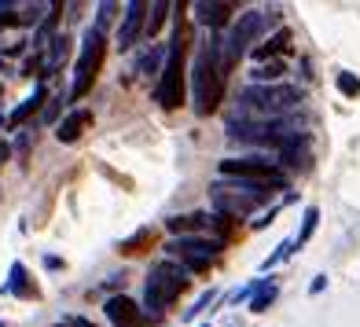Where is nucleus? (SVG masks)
Returning a JSON list of instances; mask_svg holds the SVG:
<instances>
[{"label":"nucleus","instance_id":"nucleus-40","mask_svg":"<svg viewBox=\"0 0 360 327\" xmlns=\"http://www.w3.org/2000/svg\"><path fill=\"white\" fill-rule=\"evenodd\" d=\"M0 129H4V118H0Z\"/></svg>","mask_w":360,"mask_h":327},{"label":"nucleus","instance_id":"nucleus-29","mask_svg":"<svg viewBox=\"0 0 360 327\" xmlns=\"http://www.w3.org/2000/svg\"><path fill=\"white\" fill-rule=\"evenodd\" d=\"M114 11H118V4H110V0H103V4L96 8V30H100V34H103V26L114 19Z\"/></svg>","mask_w":360,"mask_h":327},{"label":"nucleus","instance_id":"nucleus-25","mask_svg":"<svg viewBox=\"0 0 360 327\" xmlns=\"http://www.w3.org/2000/svg\"><path fill=\"white\" fill-rule=\"evenodd\" d=\"M294 250H298V243H294V239H283L280 247H276V250H272V254H269L265 261H261V272H272L276 265H283V261H287V257H290Z\"/></svg>","mask_w":360,"mask_h":327},{"label":"nucleus","instance_id":"nucleus-23","mask_svg":"<svg viewBox=\"0 0 360 327\" xmlns=\"http://www.w3.org/2000/svg\"><path fill=\"white\" fill-rule=\"evenodd\" d=\"M67 56H70V37L59 34L52 44H48V56H44V59H48V70H44V77H52L63 63H67Z\"/></svg>","mask_w":360,"mask_h":327},{"label":"nucleus","instance_id":"nucleus-35","mask_svg":"<svg viewBox=\"0 0 360 327\" xmlns=\"http://www.w3.org/2000/svg\"><path fill=\"white\" fill-rule=\"evenodd\" d=\"M44 269H48V272H56V269H63V261H59L56 254H48V257H44Z\"/></svg>","mask_w":360,"mask_h":327},{"label":"nucleus","instance_id":"nucleus-33","mask_svg":"<svg viewBox=\"0 0 360 327\" xmlns=\"http://www.w3.org/2000/svg\"><path fill=\"white\" fill-rule=\"evenodd\" d=\"M59 103H63V96H56V100H52V107L44 110V122H56V114H59Z\"/></svg>","mask_w":360,"mask_h":327},{"label":"nucleus","instance_id":"nucleus-9","mask_svg":"<svg viewBox=\"0 0 360 327\" xmlns=\"http://www.w3.org/2000/svg\"><path fill=\"white\" fill-rule=\"evenodd\" d=\"M147 15H151V4L143 0H133V4L122 8V26H118V48H133L143 34H147Z\"/></svg>","mask_w":360,"mask_h":327},{"label":"nucleus","instance_id":"nucleus-39","mask_svg":"<svg viewBox=\"0 0 360 327\" xmlns=\"http://www.w3.org/2000/svg\"><path fill=\"white\" fill-rule=\"evenodd\" d=\"M0 70H4V59H0Z\"/></svg>","mask_w":360,"mask_h":327},{"label":"nucleus","instance_id":"nucleus-13","mask_svg":"<svg viewBox=\"0 0 360 327\" xmlns=\"http://www.w3.org/2000/svg\"><path fill=\"white\" fill-rule=\"evenodd\" d=\"M309 162H313V155H309V133L302 136H294L290 143L280 147V169H294V173H305L309 169Z\"/></svg>","mask_w":360,"mask_h":327},{"label":"nucleus","instance_id":"nucleus-30","mask_svg":"<svg viewBox=\"0 0 360 327\" xmlns=\"http://www.w3.org/2000/svg\"><path fill=\"white\" fill-rule=\"evenodd\" d=\"M4 26H19V15H11V4L8 0H0V30Z\"/></svg>","mask_w":360,"mask_h":327},{"label":"nucleus","instance_id":"nucleus-28","mask_svg":"<svg viewBox=\"0 0 360 327\" xmlns=\"http://www.w3.org/2000/svg\"><path fill=\"white\" fill-rule=\"evenodd\" d=\"M214 302H217V290H214V287H210V290H202L199 298H195V305H191L188 313H184V320H195V316H202V313H206V309L214 305Z\"/></svg>","mask_w":360,"mask_h":327},{"label":"nucleus","instance_id":"nucleus-21","mask_svg":"<svg viewBox=\"0 0 360 327\" xmlns=\"http://www.w3.org/2000/svg\"><path fill=\"white\" fill-rule=\"evenodd\" d=\"M151 243H155V232H151V228H140L136 236H129V239L118 243V254L136 257V254H143V250H151Z\"/></svg>","mask_w":360,"mask_h":327},{"label":"nucleus","instance_id":"nucleus-22","mask_svg":"<svg viewBox=\"0 0 360 327\" xmlns=\"http://www.w3.org/2000/svg\"><path fill=\"white\" fill-rule=\"evenodd\" d=\"M210 221H214V217H206V214H188V217H169V221H166V228L180 239V236L195 232V228H210Z\"/></svg>","mask_w":360,"mask_h":327},{"label":"nucleus","instance_id":"nucleus-18","mask_svg":"<svg viewBox=\"0 0 360 327\" xmlns=\"http://www.w3.org/2000/svg\"><path fill=\"white\" fill-rule=\"evenodd\" d=\"M4 290L8 294H15V298H41V290L34 287V283H30V276H26V265H19V261H15V265H11V280L4 283Z\"/></svg>","mask_w":360,"mask_h":327},{"label":"nucleus","instance_id":"nucleus-4","mask_svg":"<svg viewBox=\"0 0 360 327\" xmlns=\"http://www.w3.org/2000/svg\"><path fill=\"white\" fill-rule=\"evenodd\" d=\"M184 48H188V30H184V19H180V4H176L169 59H166V70H162L158 85H155V103L166 107V110H176L180 103H184Z\"/></svg>","mask_w":360,"mask_h":327},{"label":"nucleus","instance_id":"nucleus-6","mask_svg":"<svg viewBox=\"0 0 360 327\" xmlns=\"http://www.w3.org/2000/svg\"><path fill=\"white\" fill-rule=\"evenodd\" d=\"M265 26H269V11H243L239 15V23L228 30V37L221 41V63H224V74L236 67V63L247 56V48L265 34Z\"/></svg>","mask_w":360,"mask_h":327},{"label":"nucleus","instance_id":"nucleus-3","mask_svg":"<svg viewBox=\"0 0 360 327\" xmlns=\"http://www.w3.org/2000/svg\"><path fill=\"white\" fill-rule=\"evenodd\" d=\"M272 199V188L254 184V181H217L210 188V203H214V214L228 217V221H243L250 217L257 206H265Z\"/></svg>","mask_w":360,"mask_h":327},{"label":"nucleus","instance_id":"nucleus-14","mask_svg":"<svg viewBox=\"0 0 360 327\" xmlns=\"http://www.w3.org/2000/svg\"><path fill=\"white\" fill-rule=\"evenodd\" d=\"M92 125V110H85V107H77V110H70L67 118H63L59 125H56V140L59 143H77L81 140V133Z\"/></svg>","mask_w":360,"mask_h":327},{"label":"nucleus","instance_id":"nucleus-2","mask_svg":"<svg viewBox=\"0 0 360 327\" xmlns=\"http://www.w3.org/2000/svg\"><path fill=\"white\" fill-rule=\"evenodd\" d=\"M302 103L298 85H250L239 92V114L243 122H269V118H287Z\"/></svg>","mask_w":360,"mask_h":327},{"label":"nucleus","instance_id":"nucleus-12","mask_svg":"<svg viewBox=\"0 0 360 327\" xmlns=\"http://www.w3.org/2000/svg\"><path fill=\"white\" fill-rule=\"evenodd\" d=\"M191 11H195V23H199V26L221 30V26H228V19H232L236 4H224V0H199Z\"/></svg>","mask_w":360,"mask_h":327},{"label":"nucleus","instance_id":"nucleus-8","mask_svg":"<svg viewBox=\"0 0 360 327\" xmlns=\"http://www.w3.org/2000/svg\"><path fill=\"white\" fill-rule=\"evenodd\" d=\"M103 59H107V41H103V34H100L96 26H89V30H85V41H81L77 67H74V89H70V100H81V96L92 89V81H96V74H100Z\"/></svg>","mask_w":360,"mask_h":327},{"label":"nucleus","instance_id":"nucleus-19","mask_svg":"<svg viewBox=\"0 0 360 327\" xmlns=\"http://www.w3.org/2000/svg\"><path fill=\"white\" fill-rule=\"evenodd\" d=\"M276 294H280V283H276L272 276H261L254 298H250V313H265V309L276 302Z\"/></svg>","mask_w":360,"mask_h":327},{"label":"nucleus","instance_id":"nucleus-27","mask_svg":"<svg viewBox=\"0 0 360 327\" xmlns=\"http://www.w3.org/2000/svg\"><path fill=\"white\" fill-rule=\"evenodd\" d=\"M335 85H338V92L346 96V100H356V96H360V77H356V74H349V70H338Z\"/></svg>","mask_w":360,"mask_h":327},{"label":"nucleus","instance_id":"nucleus-17","mask_svg":"<svg viewBox=\"0 0 360 327\" xmlns=\"http://www.w3.org/2000/svg\"><path fill=\"white\" fill-rule=\"evenodd\" d=\"M44 100H48V89H44L41 81H37V85H34V92H30L26 100H22L19 107H15V110H11L8 125H11V129H19V125H22V122L30 118V114H34V110H41V103H44Z\"/></svg>","mask_w":360,"mask_h":327},{"label":"nucleus","instance_id":"nucleus-16","mask_svg":"<svg viewBox=\"0 0 360 327\" xmlns=\"http://www.w3.org/2000/svg\"><path fill=\"white\" fill-rule=\"evenodd\" d=\"M287 52H290V30L283 26V30H276L265 44L254 48V59H257V63H269V59H280V56H287Z\"/></svg>","mask_w":360,"mask_h":327},{"label":"nucleus","instance_id":"nucleus-20","mask_svg":"<svg viewBox=\"0 0 360 327\" xmlns=\"http://www.w3.org/2000/svg\"><path fill=\"white\" fill-rule=\"evenodd\" d=\"M287 74V63L283 59H269V63H257V67L250 70L254 85H280V77Z\"/></svg>","mask_w":360,"mask_h":327},{"label":"nucleus","instance_id":"nucleus-5","mask_svg":"<svg viewBox=\"0 0 360 327\" xmlns=\"http://www.w3.org/2000/svg\"><path fill=\"white\" fill-rule=\"evenodd\" d=\"M184 287H188V269L176 265V261H158V265L151 269V276H147V283H143L147 313L155 309V316H162V309H169L180 298Z\"/></svg>","mask_w":360,"mask_h":327},{"label":"nucleus","instance_id":"nucleus-38","mask_svg":"<svg viewBox=\"0 0 360 327\" xmlns=\"http://www.w3.org/2000/svg\"><path fill=\"white\" fill-rule=\"evenodd\" d=\"M52 327H74V323H52Z\"/></svg>","mask_w":360,"mask_h":327},{"label":"nucleus","instance_id":"nucleus-34","mask_svg":"<svg viewBox=\"0 0 360 327\" xmlns=\"http://www.w3.org/2000/svg\"><path fill=\"white\" fill-rule=\"evenodd\" d=\"M323 287H327V276H316V280H313V283H309V294H320Z\"/></svg>","mask_w":360,"mask_h":327},{"label":"nucleus","instance_id":"nucleus-1","mask_svg":"<svg viewBox=\"0 0 360 327\" xmlns=\"http://www.w3.org/2000/svg\"><path fill=\"white\" fill-rule=\"evenodd\" d=\"M224 63H221V41L210 37L199 44L195 52V63H191V107L199 118L214 114L221 96H224Z\"/></svg>","mask_w":360,"mask_h":327},{"label":"nucleus","instance_id":"nucleus-11","mask_svg":"<svg viewBox=\"0 0 360 327\" xmlns=\"http://www.w3.org/2000/svg\"><path fill=\"white\" fill-rule=\"evenodd\" d=\"M103 313L114 327H140L143 316H140V305L133 298H125V294H114V298H107Z\"/></svg>","mask_w":360,"mask_h":327},{"label":"nucleus","instance_id":"nucleus-10","mask_svg":"<svg viewBox=\"0 0 360 327\" xmlns=\"http://www.w3.org/2000/svg\"><path fill=\"white\" fill-rule=\"evenodd\" d=\"M166 250L173 257H202V261H217L221 250H224V243L221 239H202V236H180V239H169L166 243Z\"/></svg>","mask_w":360,"mask_h":327},{"label":"nucleus","instance_id":"nucleus-42","mask_svg":"<svg viewBox=\"0 0 360 327\" xmlns=\"http://www.w3.org/2000/svg\"><path fill=\"white\" fill-rule=\"evenodd\" d=\"M0 327H4V323H0Z\"/></svg>","mask_w":360,"mask_h":327},{"label":"nucleus","instance_id":"nucleus-31","mask_svg":"<svg viewBox=\"0 0 360 327\" xmlns=\"http://www.w3.org/2000/svg\"><path fill=\"white\" fill-rule=\"evenodd\" d=\"M180 265H184L188 272H210V265H214V261H202V257H184Z\"/></svg>","mask_w":360,"mask_h":327},{"label":"nucleus","instance_id":"nucleus-32","mask_svg":"<svg viewBox=\"0 0 360 327\" xmlns=\"http://www.w3.org/2000/svg\"><path fill=\"white\" fill-rule=\"evenodd\" d=\"M276 214H280V206H272V210H265V214H261V217L254 221V228H257V232H261V228H269V224L276 221Z\"/></svg>","mask_w":360,"mask_h":327},{"label":"nucleus","instance_id":"nucleus-24","mask_svg":"<svg viewBox=\"0 0 360 327\" xmlns=\"http://www.w3.org/2000/svg\"><path fill=\"white\" fill-rule=\"evenodd\" d=\"M169 11H173V4H166V0H155V4H151V15H147V37H155L158 30L166 26Z\"/></svg>","mask_w":360,"mask_h":327},{"label":"nucleus","instance_id":"nucleus-26","mask_svg":"<svg viewBox=\"0 0 360 327\" xmlns=\"http://www.w3.org/2000/svg\"><path fill=\"white\" fill-rule=\"evenodd\" d=\"M316 224H320V210H316V206H305V214H302V232L294 236V243H298V247H305V243L313 239Z\"/></svg>","mask_w":360,"mask_h":327},{"label":"nucleus","instance_id":"nucleus-15","mask_svg":"<svg viewBox=\"0 0 360 327\" xmlns=\"http://www.w3.org/2000/svg\"><path fill=\"white\" fill-rule=\"evenodd\" d=\"M166 59H169V44H151V48H147V52L136 59L133 74H143V77L158 74V77H162V70H166Z\"/></svg>","mask_w":360,"mask_h":327},{"label":"nucleus","instance_id":"nucleus-41","mask_svg":"<svg viewBox=\"0 0 360 327\" xmlns=\"http://www.w3.org/2000/svg\"><path fill=\"white\" fill-rule=\"evenodd\" d=\"M202 327H210V323H202Z\"/></svg>","mask_w":360,"mask_h":327},{"label":"nucleus","instance_id":"nucleus-37","mask_svg":"<svg viewBox=\"0 0 360 327\" xmlns=\"http://www.w3.org/2000/svg\"><path fill=\"white\" fill-rule=\"evenodd\" d=\"M19 151H22V155L30 151V133H22V136H19Z\"/></svg>","mask_w":360,"mask_h":327},{"label":"nucleus","instance_id":"nucleus-36","mask_svg":"<svg viewBox=\"0 0 360 327\" xmlns=\"http://www.w3.org/2000/svg\"><path fill=\"white\" fill-rule=\"evenodd\" d=\"M8 158H11V143H0V166H4Z\"/></svg>","mask_w":360,"mask_h":327},{"label":"nucleus","instance_id":"nucleus-7","mask_svg":"<svg viewBox=\"0 0 360 327\" xmlns=\"http://www.w3.org/2000/svg\"><path fill=\"white\" fill-rule=\"evenodd\" d=\"M217 169L224 181H254L272 191L287 188V173L280 169V162H269V158H224L217 162Z\"/></svg>","mask_w":360,"mask_h":327}]
</instances>
